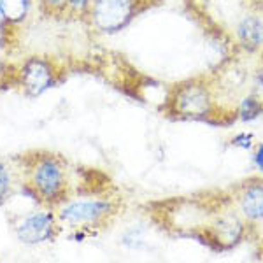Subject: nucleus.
<instances>
[{"instance_id":"3","label":"nucleus","mask_w":263,"mask_h":263,"mask_svg":"<svg viewBox=\"0 0 263 263\" xmlns=\"http://www.w3.org/2000/svg\"><path fill=\"white\" fill-rule=\"evenodd\" d=\"M121 211V200L112 197H83L69 198L57 207V216L62 228L72 230V237L83 240L88 235H95L111 224Z\"/></svg>"},{"instance_id":"16","label":"nucleus","mask_w":263,"mask_h":263,"mask_svg":"<svg viewBox=\"0 0 263 263\" xmlns=\"http://www.w3.org/2000/svg\"><path fill=\"white\" fill-rule=\"evenodd\" d=\"M251 163L256 168V172H260L263 176V141L256 142V146L251 151Z\"/></svg>"},{"instance_id":"6","label":"nucleus","mask_w":263,"mask_h":263,"mask_svg":"<svg viewBox=\"0 0 263 263\" xmlns=\"http://www.w3.org/2000/svg\"><path fill=\"white\" fill-rule=\"evenodd\" d=\"M63 78L65 69L62 62L46 54H33L12 67V84L28 97L42 95L58 86Z\"/></svg>"},{"instance_id":"8","label":"nucleus","mask_w":263,"mask_h":263,"mask_svg":"<svg viewBox=\"0 0 263 263\" xmlns=\"http://www.w3.org/2000/svg\"><path fill=\"white\" fill-rule=\"evenodd\" d=\"M246 230H248V223L237 213L235 207H232V209L216 214L213 221L207 224V244H213L218 249L233 248L244 239Z\"/></svg>"},{"instance_id":"4","label":"nucleus","mask_w":263,"mask_h":263,"mask_svg":"<svg viewBox=\"0 0 263 263\" xmlns=\"http://www.w3.org/2000/svg\"><path fill=\"white\" fill-rule=\"evenodd\" d=\"M221 27L237 49L263 53V12L244 0H227L221 6Z\"/></svg>"},{"instance_id":"5","label":"nucleus","mask_w":263,"mask_h":263,"mask_svg":"<svg viewBox=\"0 0 263 263\" xmlns=\"http://www.w3.org/2000/svg\"><path fill=\"white\" fill-rule=\"evenodd\" d=\"M162 0H91L84 23L100 35H116Z\"/></svg>"},{"instance_id":"1","label":"nucleus","mask_w":263,"mask_h":263,"mask_svg":"<svg viewBox=\"0 0 263 263\" xmlns=\"http://www.w3.org/2000/svg\"><path fill=\"white\" fill-rule=\"evenodd\" d=\"M23 192L41 207L57 209L70 198L67 162L51 151H30L18 158Z\"/></svg>"},{"instance_id":"12","label":"nucleus","mask_w":263,"mask_h":263,"mask_svg":"<svg viewBox=\"0 0 263 263\" xmlns=\"http://www.w3.org/2000/svg\"><path fill=\"white\" fill-rule=\"evenodd\" d=\"M41 14L51 20H67V0H33Z\"/></svg>"},{"instance_id":"2","label":"nucleus","mask_w":263,"mask_h":263,"mask_svg":"<svg viewBox=\"0 0 263 263\" xmlns=\"http://www.w3.org/2000/svg\"><path fill=\"white\" fill-rule=\"evenodd\" d=\"M165 111L177 120L213 121L221 120L223 109L219 105L218 88L213 79L200 76L174 84L168 91Z\"/></svg>"},{"instance_id":"15","label":"nucleus","mask_w":263,"mask_h":263,"mask_svg":"<svg viewBox=\"0 0 263 263\" xmlns=\"http://www.w3.org/2000/svg\"><path fill=\"white\" fill-rule=\"evenodd\" d=\"M12 195V176L6 163H0V205L9 200Z\"/></svg>"},{"instance_id":"11","label":"nucleus","mask_w":263,"mask_h":263,"mask_svg":"<svg viewBox=\"0 0 263 263\" xmlns=\"http://www.w3.org/2000/svg\"><path fill=\"white\" fill-rule=\"evenodd\" d=\"M33 0H0V16L9 23H20L28 16Z\"/></svg>"},{"instance_id":"14","label":"nucleus","mask_w":263,"mask_h":263,"mask_svg":"<svg viewBox=\"0 0 263 263\" xmlns=\"http://www.w3.org/2000/svg\"><path fill=\"white\" fill-rule=\"evenodd\" d=\"M91 0H67V20H83L90 9Z\"/></svg>"},{"instance_id":"7","label":"nucleus","mask_w":263,"mask_h":263,"mask_svg":"<svg viewBox=\"0 0 263 263\" xmlns=\"http://www.w3.org/2000/svg\"><path fill=\"white\" fill-rule=\"evenodd\" d=\"M14 233L23 244H44L53 242L62 232V224L58 221L57 209L44 207V211L21 216L12 223Z\"/></svg>"},{"instance_id":"13","label":"nucleus","mask_w":263,"mask_h":263,"mask_svg":"<svg viewBox=\"0 0 263 263\" xmlns=\"http://www.w3.org/2000/svg\"><path fill=\"white\" fill-rule=\"evenodd\" d=\"M228 144L240 151H253V147L256 146V137L251 132H237L230 137Z\"/></svg>"},{"instance_id":"9","label":"nucleus","mask_w":263,"mask_h":263,"mask_svg":"<svg viewBox=\"0 0 263 263\" xmlns=\"http://www.w3.org/2000/svg\"><path fill=\"white\" fill-rule=\"evenodd\" d=\"M233 207L242 216L248 227H258L263 223V177L242 182L235 190L232 198Z\"/></svg>"},{"instance_id":"17","label":"nucleus","mask_w":263,"mask_h":263,"mask_svg":"<svg viewBox=\"0 0 263 263\" xmlns=\"http://www.w3.org/2000/svg\"><path fill=\"white\" fill-rule=\"evenodd\" d=\"M253 88H254L253 91L263 99V54H261L260 65H258V69L254 70V74H253Z\"/></svg>"},{"instance_id":"10","label":"nucleus","mask_w":263,"mask_h":263,"mask_svg":"<svg viewBox=\"0 0 263 263\" xmlns=\"http://www.w3.org/2000/svg\"><path fill=\"white\" fill-rule=\"evenodd\" d=\"M233 114H235V120L239 121L244 123L256 121L258 118L263 116V99L254 91L248 93V95H244L242 99L237 102Z\"/></svg>"}]
</instances>
